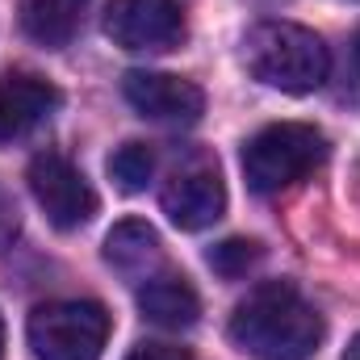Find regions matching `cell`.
Returning <instances> with one entry per match:
<instances>
[{
	"label": "cell",
	"mask_w": 360,
	"mask_h": 360,
	"mask_svg": "<svg viewBox=\"0 0 360 360\" xmlns=\"http://www.w3.org/2000/svg\"><path fill=\"white\" fill-rule=\"evenodd\" d=\"M231 344L256 360H310L323 344L319 310L289 285L264 281L256 285L231 314Z\"/></svg>",
	"instance_id": "6da1fadb"
},
{
	"label": "cell",
	"mask_w": 360,
	"mask_h": 360,
	"mask_svg": "<svg viewBox=\"0 0 360 360\" xmlns=\"http://www.w3.org/2000/svg\"><path fill=\"white\" fill-rule=\"evenodd\" d=\"M243 63L269 89L314 92V89H323V80L331 72V51L306 25H293V21H260L243 38Z\"/></svg>",
	"instance_id": "7a4b0ae2"
},
{
	"label": "cell",
	"mask_w": 360,
	"mask_h": 360,
	"mask_svg": "<svg viewBox=\"0 0 360 360\" xmlns=\"http://www.w3.org/2000/svg\"><path fill=\"white\" fill-rule=\"evenodd\" d=\"M327 155V139L319 126L310 122H272L264 130H256L243 147V176L248 188L272 197L289 184L314 172Z\"/></svg>",
	"instance_id": "3957f363"
},
{
	"label": "cell",
	"mask_w": 360,
	"mask_h": 360,
	"mask_svg": "<svg viewBox=\"0 0 360 360\" xmlns=\"http://www.w3.org/2000/svg\"><path fill=\"white\" fill-rule=\"evenodd\" d=\"M38 360H101L109 340V310L101 302H46L25 323Z\"/></svg>",
	"instance_id": "277c9868"
},
{
	"label": "cell",
	"mask_w": 360,
	"mask_h": 360,
	"mask_svg": "<svg viewBox=\"0 0 360 360\" xmlns=\"http://www.w3.org/2000/svg\"><path fill=\"white\" fill-rule=\"evenodd\" d=\"M25 180H30V193H34L38 210L46 214V222L55 231H80L84 222H92L96 193H92V184L84 180V172L68 155H59V151L34 155Z\"/></svg>",
	"instance_id": "5b68a950"
},
{
	"label": "cell",
	"mask_w": 360,
	"mask_h": 360,
	"mask_svg": "<svg viewBox=\"0 0 360 360\" xmlns=\"http://www.w3.org/2000/svg\"><path fill=\"white\" fill-rule=\"evenodd\" d=\"M105 34L113 46L134 55H160L172 51L184 38V13L176 0H109L105 8Z\"/></svg>",
	"instance_id": "8992f818"
},
{
	"label": "cell",
	"mask_w": 360,
	"mask_h": 360,
	"mask_svg": "<svg viewBox=\"0 0 360 360\" xmlns=\"http://www.w3.org/2000/svg\"><path fill=\"white\" fill-rule=\"evenodd\" d=\"M160 205H164L172 226H180V231H205L226 210V184H222L214 164H188V168L172 172V180L164 184Z\"/></svg>",
	"instance_id": "52a82bcc"
},
{
	"label": "cell",
	"mask_w": 360,
	"mask_h": 360,
	"mask_svg": "<svg viewBox=\"0 0 360 360\" xmlns=\"http://www.w3.org/2000/svg\"><path fill=\"white\" fill-rule=\"evenodd\" d=\"M122 96L130 101V109L139 117L176 122V126L197 122L205 109V92L184 76H172V72H126Z\"/></svg>",
	"instance_id": "ba28073f"
},
{
	"label": "cell",
	"mask_w": 360,
	"mask_h": 360,
	"mask_svg": "<svg viewBox=\"0 0 360 360\" xmlns=\"http://www.w3.org/2000/svg\"><path fill=\"white\" fill-rule=\"evenodd\" d=\"M59 109V89L34 72H4L0 76V143L25 139L38 122Z\"/></svg>",
	"instance_id": "9c48e42d"
},
{
	"label": "cell",
	"mask_w": 360,
	"mask_h": 360,
	"mask_svg": "<svg viewBox=\"0 0 360 360\" xmlns=\"http://www.w3.org/2000/svg\"><path fill=\"white\" fill-rule=\"evenodd\" d=\"M160 260H164V252H160V235H155L151 222L126 218L105 235V264L113 272H122V276L147 281L160 269Z\"/></svg>",
	"instance_id": "30bf717a"
},
{
	"label": "cell",
	"mask_w": 360,
	"mask_h": 360,
	"mask_svg": "<svg viewBox=\"0 0 360 360\" xmlns=\"http://www.w3.org/2000/svg\"><path fill=\"white\" fill-rule=\"evenodd\" d=\"M139 310H143V319H151L155 327L184 331V327L197 323L201 297H197V289H193L184 276H151V281L139 289Z\"/></svg>",
	"instance_id": "8fae6325"
},
{
	"label": "cell",
	"mask_w": 360,
	"mask_h": 360,
	"mask_svg": "<svg viewBox=\"0 0 360 360\" xmlns=\"http://www.w3.org/2000/svg\"><path fill=\"white\" fill-rule=\"evenodd\" d=\"M84 8H89V0H21L17 4L21 30L46 51H59L76 38V30L84 21Z\"/></svg>",
	"instance_id": "7c38bea8"
},
{
	"label": "cell",
	"mask_w": 360,
	"mask_h": 360,
	"mask_svg": "<svg viewBox=\"0 0 360 360\" xmlns=\"http://www.w3.org/2000/svg\"><path fill=\"white\" fill-rule=\"evenodd\" d=\"M109 176L122 193H143L155 176V151L147 143H126L109 155Z\"/></svg>",
	"instance_id": "4fadbf2b"
},
{
	"label": "cell",
	"mask_w": 360,
	"mask_h": 360,
	"mask_svg": "<svg viewBox=\"0 0 360 360\" xmlns=\"http://www.w3.org/2000/svg\"><path fill=\"white\" fill-rule=\"evenodd\" d=\"M260 256H264V248L256 239H226V243L210 248L205 264L218 272V276H226V281H239V276H248V269L260 264Z\"/></svg>",
	"instance_id": "5bb4252c"
},
{
	"label": "cell",
	"mask_w": 360,
	"mask_h": 360,
	"mask_svg": "<svg viewBox=\"0 0 360 360\" xmlns=\"http://www.w3.org/2000/svg\"><path fill=\"white\" fill-rule=\"evenodd\" d=\"M126 360H188V356L180 348H172V344H139Z\"/></svg>",
	"instance_id": "9a60e30c"
},
{
	"label": "cell",
	"mask_w": 360,
	"mask_h": 360,
	"mask_svg": "<svg viewBox=\"0 0 360 360\" xmlns=\"http://www.w3.org/2000/svg\"><path fill=\"white\" fill-rule=\"evenodd\" d=\"M8 226H13V210L4 205V197H0V239L8 235Z\"/></svg>",
	"instance_id": "2e32d148"
},
{
	"label": "cell",
	"mask_w": 360,
	"mask_h": 360,
	"mask_svg": "<svg viewBox=\"0 0 360 360\" xmlns=\"http://www.w3.org/2000/svg\"><path fill=\"white\" fill-rule=\"evenodd\" d=\"M344 360H360V335L348 344V352H344Z\"/></svg>",
	"instance_id": "e0dca14e"
},
{
	"label": "cell",
	"mask_w": 360,
	"mask_h": 360,
	"mask_svg": "<svg viewBox=\"0 0 360 360\" xmlns=\"http://www.w3.org/2000/svg\"><path fill=\"white\" fill-rule=\"evenodd\" d=\"M0 352H4V323H0Z\"/></svg>",
	"instance_id": "ac0fdd59"
},
{
	"label": "cell",
	"mask_w": 360,
	"mask_h": 360,
	"mask_svg": "<svg viewBox=\"0 0 360 360\" xmlns=\"http://www.w3.org/2000/svg\"><path fill=\"white\" fill-rule=\"evenodd\" d=\"M356 59H360V51H356Z\"/></svg>",
	"instance_id": "d6986e66"
}]
</instances>
